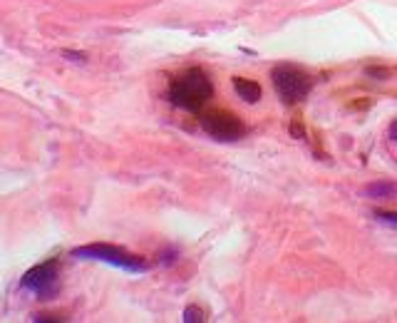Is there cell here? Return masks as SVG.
<instances>
[{
    "label": "cell",
    "mask_w": 397,
    "mask_h": 323,
    "mask_svg": "<svg viewBox=\"0 0 397 323\" xmlns=\"http://www.w3.org/2000/svg\"><path fill=\"white\" fill-rule=\"evenodd\" d=\"M184 321H186V323H202V321H204V313L199 311L196 306H189V308L184 311Z\"/></svg>",
    "instance_id": "ba28073f"
},
{
    "label": "cell",
    "mask_w": 397,
    "mask_h": 323,
    "mask_svg": "<svg viewBox=\"0 0 397 323\" xmlns=\"http://www.w3.org/2000/svg\"><path fill=\"white\" fill-rule=\"evenodd\" d=\"M362 194L370 199H392L397 197V184H392V182H375V184L365 186Z\"/></svg>",
    "instance_id": "52a82bcc"
},
{
    "label": "cell",
    "mask_w": 397,
    "mask_h": 323,
    "mask_svg": "<svg viewBox=\"0 0 397 323\" xmlns=\"http://www.w3.org/2000/svg\"><path fill=\"white\" fill-rule=\"evenodd\" d=\"M202 127L206 134H211L213 139L221 142H233V139L243 137L246 125L241 122V117L226 110H211V112L202 114Z\"/></svg>",
    "instance_id": "277c9868"
},
{
    "label": "cell",
    "mask_w": 397,
    "mask_h": 323,
    "mask_svg": "<svg viewBox=\"0 0 397 323\" xmlns=\"http://www.w3.org/2000/svg\"><path fill=\"white\" fill-rule=\"evenodd\" d=\"M72 256L75 259H87V261H105L112 263L117 269L130 271V274H144L149 269V263L142 256H134V254L119 249V246H109V244H89V246H80V249H72Z\"/></svg>",
    "instance_id": "7a4b0ae2"
},
{
    "label": "cell",
    "mask_w": 397,
    "mask_h": 323,
    "mask_svg": "<svg viewBox=\"0 0 397 323\" xmlns=\"http://www.w3.org/2000/svg\"><path fill=\"white\" fill-rule=\"evenodd\" d=\"M233 90H236V95L241 97L243 102H251V105L261 100V85L254 82V80L236 78L233 80Z\"/></svg>",
    "instance_id": "8992f818"
},
{
    "label": "cell",
    "mask_w": 397,
    "mask_h": 323,
    "mask_svg": "<svg viewBox=\"0 0 397 323\" xmlns=\"http://www.w3.org/2000/svg\"><path fill=\"white\" fill-rule=\"evenodd\" d=\"M62 58H67V60H72V62H87V55L70 53V50H62Z\"/></svg>",
    "instance_id": "30bf717a"
},
{
    "label": "cell",
    "mask_w": 397,
    "mask_h": 323,
    "mask_svg": "<svg viewBox=\"0 0 397 323\" xmlns=\"http://www.w3.org/2000/svg\"><path fill=\"white\" fill-rule=\"evenodd\" d=\"M20 286L25 291H33L40 299H48L58 291V261H45L35 269H30L28 274L23 276Z\"/></svg>",
    "instance_id": "5b68a950"
},
{
    "label": "cell",
    "mask_w": 397,
    "mask_h": 323,
    "mask_svg": "<svg viewBox=\"0 0 397 323\" xmlns=\"http://www.w3.org/2000/svg\"><path fill=\"white\" fill-rule=\"evenodd\" d=\"M271 80L276 92H279V97L285 105L306 100L310 87H313V80H310L308 72H303L301 67H293V65H279L273 70Z\"/></svg>",
    "instance_id": "3957f363"
},
{
    "label": "cell",
    "mask_w": 397,
    "mask_h": 323,
    "mask_svg": "<svg viewBox=\"0 0 397 323\" xmlns=\"http://www.w3.org/2000/svg\"><path fill=\"white\" fill-rule=\"evenodd\" d=\"M211 95H213L211 80L199 67L184 70L169 85V100H172V105H177L182 110H189V112H199L211 100Z\"/></svg>",
    "instance_id": "6da1fadb"
},
{
    "label": "cell",
    "mask_w": 397,
    "mask_h": 323,
    "mask_svg": "<svg viewBox=\"0 0 397 323\" xmlns=\"http://www.w3.org/2000/svg\"><path fill=\"white\" fill-rule=\"evenodd\" d=\"M375 219H380L382 224H395V227H397V211H382V209H378V211H375Z\"/></svg>",
    "instance_id": "9c48e42d"
},
{
    "label": "cell",
    "mask_w": 397,
    "mask_h": 323,
    "mask_svg": "<svg viewBox=\"0 0 397 323\" xmlns=\"http://www.w3.org/2000/svg\"><path fill=\"white\" fill-rule=\"evenodd\" d=\"M390 137H392V139H397V120L390 125Z\"/></svg>",
    "instance_id": "8fae6325"
}]
</instances>
